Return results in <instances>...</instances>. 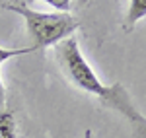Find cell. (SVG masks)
Returning <instances> with one entry per match:
<instances>
[{"mask_svg":"<svg viewBox=\"0 0 146 138\" xmlns=\"http://www.w3.org/2000/svg\"><path fill=\"white\" fill-rule=\"evenodd\" d=\"M2 10L20 14L25 20V27L33 39V47L47 49L64 41L80 27V22L70 14H56V12H37L27 6V2H0Z\"/></svg>","mask_w":146,"mask_h":138,"instance_id":"6da1fadb","label":"cell"},{"mask_svg":"<svg viewBox=\"0 0 146 138\" xmlns=\"http://www.w3.org/2000/svg\"><path fill=\"white\" fill-rule=\"evenodd\" d=\"M55 57L58 60V66L62 70L64 78L72 86H76L82 92L94 93L98 97H101L105 93L107 86L101 84L98 74L94 72V68L84 58L76 37H68L64 41H60L58 45H55Z\"/></svg>","mask_w":146,"mask_h":138,"instance_id":"7a4b0ae2","label":"cell"},{"mask_svg":"<svg viewBox=\"0 0 146 138\" xmlns=\"http://www.w3.org/2000/svg\"><path fill=\"white\" fill-rule=\"evenodd\" d=\"M101 101L127 119L135 138H146V117L136 109V105L129 97V93L123 88V84L117 82V84L109 86L105 90V93L101 95Z\"/></svg>","mask_w":146,"mask_h":138,"instance_id":"3957f363","label":"cell"},{"mask_svg":"<svg viewBox=\"0 0 146 138\" xmlns=\"http://www.w3.org/2000/svg\"><path fill=\"white\" fill-rule=\"evenodd\" d=\"M142 18H146V0H131L127 4V16H125L123 22V29L127 33H131Z\"/></svg>","mask_w":146,"mask_h":138,"instance_id":"277c9868","label":"cell"},{"mask_svg":"<svg viewBox=\"0 0 146 138\" xmlns=\"http://www.w3.org/2000/svg\"><path fill=\"white\" fill-rule=\"evenodd\" d=\"M0 138H20L18 121L14 113L6 107L0 111Z\"/></svg>","mask_w":146,"mask_h":138,"instance_id":"5b68a950","label":"cell"},{"mask_svg":"<svg viewBox=\"0 0 146 138\" xmlns=\"http://www.w3.org/2000/svg\"><path fill=\"white\" fill-rule=\"evenodd\" d=\"M37 49L33 45L31 47H23V49H4V47H0V64L2 62H6L8 58L12 57H22V55H29V53H35Z\"/></svg>","mask_w":146,"mask_h":138,"instance_id":"8992f818","label":"cell"},{"mask_svg":"<svg viewBox=\"0 0 146 138\" xmlns=\"http://www.w3.org/2000/svg\"><path fill=\"white\" fill-rule=\"evenodd\" d=\"M47 6L55 8L56 14H66L70 10V0H47Z\"/></svg>","mask_w":146,"mask_h":138,"instance_id":"52a82bcc","label":"cell"},{"mask_svg":"<svg viewBox=\"0 0 146 138\" xmlns=\"http://www.w3.org/2000/svg\"><path fill=\"white\" fill-rule=\"evenodd\" d=\"M4 103H6V88H4V82L0 78V111L4 109Z\"/></svg>","mask_w":146,"mask_h":138,"instance_id":"ba28073f","label":"cell"},{"mask_svg":"<svg viewBox=\"0 0 146 138\" xmlns=\"http://www.w3.org/2000/svg\"><path fill=\"white\" fill-rule=\"evenodd\" d=\"M84 138H94V132H92L90 128H88V130H86V132H84Z\"/></svg>","mask_w":146,"mask_h":138,"instance_id":"9c48e42d","label":"cell"}]
</instances>
